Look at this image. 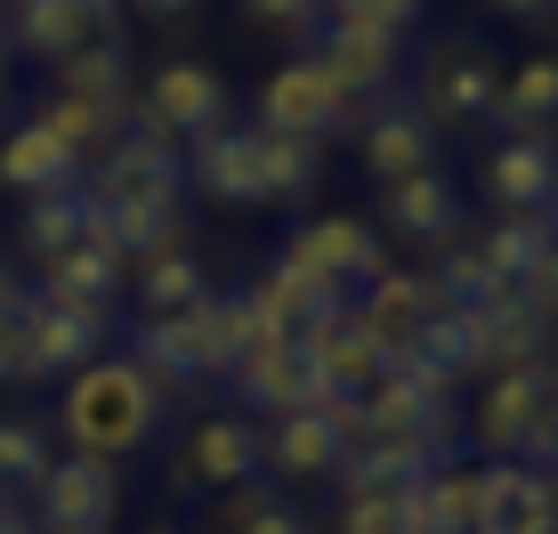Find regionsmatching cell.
<instances>
[{
    "label": "cell",
    "instance_id": "cell-18",
    "mask_svg": "<svg viewBox=\"0 0 558 534\" xmlns=\"http://www.w3.org/2000/svg\"><path fill=\"white\" fill-rule=\"evenodd\" d=\"M477 349L486 373H518V365H550V308L526 292H502L477 308Z\"/></svg>",
    "mask_w": 558,
    "mask_h": 534
},
{
    "label": "cell",
    "instance_id": "cell-7",
    "mask_svg": "<svg viewBox=\"0 0 558 534\" xmlns=\"http://www.w3.org/2000/svg\"><path fill=\"white\" fill-rule=\"evenodd\" d=\"M16 41L49 65L89 49H122V0H16Z\"/></svg>",
    "mask_w": 558,
    "mask_h": 534
},
{
    "label": "cell",
    "instance_id": "cell-6",
    "mask_svg": "<svg viewBox=\"0 0 558 534\" xmlns=\"http://www.w3.org/2000/svg\"><path fill=\"white\" fill-rule=\"evenodd\" d=\"M283 267H300V276H324L332 292H364L373 276H389V252H380V235L364 219H307L283 235Z\"/></svg>",
    "mask_w": 558,
    "mask_h": 534
},
{
    "label": "cell",
    "instance_id": "cell-22",
    "mask_svg": "<svg viewBox=\"0 0 558 534\" xmlns=\"http://www.w3.org/2000/svg\"><path fill=\"white\" fill-rule=\"evenodd\" d=\"M25 340H33V373H82L106 340V316L57 308V300H33L25 308Z\"/></svg>",
    "mask_w": 558,
    "mask_h": 534
},
{
    "label": "cell",
    "instance_id": "cell-10",
    "mask_svg": "<svg viewBox=\"0 0 558 534\" xmlns=\"http://www.w3.org/2000/svg\"><path fill=\"white\" fill-rule=\"evenodd\" d=\"M494 98H502V73H494L486 49L446 41V49L429 57V73H421V113H429L437 138L461 130V122H494Z\"/></svg>",
    "mask_w": 558,
    "mask_h": 534
},
{
    "label": "cell",
    "instance_id": "cell-32",
    "mask_svg": "<svg viewBox=\"0 0 558 534\" xmlns=\"http://www.w3.org/2000/svg\"><path fill=\"white\" fill-rule=\"evenodd\" d=\"M203 292H210L203 259H186V252H154V259H138V308H146V316H179V308H195Z\"/></svg>",
    "mask_w": 558,
    "mask_h": 534
},
{
    "label": "cell",
    "instance_id": "cell-19",
    "mask_svg": "<svg viewBox=\"0 0 558 534\" xmlns=\"http://www.w3.org/2000/svg\"><path fill=\"white\" fill-rule=\"evenodd\" d=\"M486 195L502 203V211H550L558 203V155L550 138H510L486 155Z\"/></svg>",
    "mask_w": 558,
    "mask_h": 534
},
{
    "label": "cell",
    "instance_id": "cell-4",
    "mask_svg": "<svg viewBox=\"0 0 558 534\" xmlns=\"http://www.w3.org/2000/svg\"><path fill=\"white\" fill-rule=\"evenodd\" d=\"M259 130L267 138H300V146H324V138H349L356 130V98L316 65V57H292L259 82Z\"/></svg>",
    "mask_w": 558,
    "mask_h": 534
},
{
    "label": "cell",
    "instance_id": "cell-35",
    "mask_svg": "<svg viewBox=\"0 0 558 534\" xmlns=\"http://www.w3.org/2000/svg\"><path fill=\"white\" fill-rule=\"evenodd\" d=\"M219 510H227L219 526H235V534H307V519L283 502V494H267L259 478L235 486V494H219Z\"/></svg>",
    "mask_w": 558,
    "mask_h": 534
},
{
    "label": "cell",
    "instance_id": "cell-34",
    "mask_svg": "<svg viewBox=\"0 0 558 534\" xmlns=\"http://www.w3.org/2000/svg\"><path fill=\"white\" fill-rule=\"evenodd\" d=\"M429 283H437V300H453V308H486V300H502V292H510V283L486 267V252H477V243H453L446 267H437Z\"/></svg>",
    "mask_w": 558,
    "mask_h": 534
},
{
    "label": "cell",
    "instance_id": "cell-48",
    "mask_svg": "<svg viewBox=\"0 0 558 534\" xmlns=\"http://www.w3.org/2000/svg\"><path fill=\"white\" fill-rule=\"evenodd\" d=\"M550 534H558V526H550Z\"/></svg>",
    "mask_w": 558,
    "mask_h": 534
},
{
    "label": "cell",
    "instance_id": "cell-41",
    "mask_svg": "<svg viewBox=\"0 0 558 534\" xmlns=\"http://www.w3.org/2000/svg\"><path fill=\"white\" fill-rule=\"evenodd\" d=\"M243 9H252L259 16V25H316V0H243Z\"/></svg>",
    "mask_w": 558,
    "mask_h": 534
},
{
    "label": "cell",
    "instance_id": "cell-36",
    "mask_svg": "<svg viewBox=\"0 0 558 534\" xmlns=\"http://www.w3.org/2000/svg\"><path fill=\"white\" fill-rule=\"evenodd\" d=\"M41 470H49L41 422H0V486H41Z\"/></svg>",
    "mask_w": 558,
    "mask_h": 534
},
{
    "label": "cell",
    "instance_id": "cell-45",
    "mask_svg": "<svg viewBox=\"0 0 558 534\" xmlns=\"http://www.w3.org/2000/svg\"><path fill=\"white\" fill-rule=\"evenodd\" d=\"M0 534H33V519H16V510L0 502Z\"/></svg>",
    "mask_w": 558,
    "mask_h": 534
},
{
    "label": "cell",
    "instance_id": "cell-25",
    "mask_svg": "<svg viewBox=\"0 0 558 534\" xmlns=\"http://www.w3.org/2000/svg\"><path fill=\"white\" fill-rule=\"evenodd\" d=\"M349 292H332L324 276H300V267H267V276L252 283V316H259V332H300V324H316L324 308H340Z\"/></svg>",
    "mask_w": 558,
    "mask_h": 534
},
{
    "label": "cell",
    "instance_id": "cell-23",
    "mask_svg": "<svg viewBox=\"0 0 558 534\" xmlns=\"http://www.w3.org/2000/svg\"><path fill=\"white\" fill-rule=\"evenodd\" d=\"M380 211H389L397 235L437 243V235H453V227H461V195H453V179H446V170H413V179L380 186Z\"/></svg>",
    "mask_w": 558,
    "mask_h": 534
},
{
    "label": "cell",
    "instance_id": "cell-2",
    "mask_svg": "<svg viewBox=\"0 0 558 534\" xmlns=\"http://www.w3.org/2000/svg\"><path fill=\"white\" fill-rule=\"evenodd\" d=\"M259 340L252 292H203L195 308L179 316H146L138 340H130V365L146 380H203V373H235V356Z\"/></svg>",
    "mask_w": 558,
    "mask_h": 534
},
{
    "label": "cell",
    "instance_id": "cell-24",
    "mask_svg": "<svg viewBox=\"0 0 558 534\" xmlns=\"http://www.w3.org/2000/svg\"><path fill=\"white\" fill-rule=\"evenodd\" d=\"M41 300L82 308V316H113V300H122V259L98 252V243H82V252H65V259L41 267Z\"/></svg>",
    "mask_w": 558,
    "mask_h": 534
},
{
    "label": "cell",
    "instance_id": "cell-31",
    "mask_svg": "<svg viewBox=\"0 0 558 534\" xmlns=\"http://www.w3.org/2000/svg\"><path fill=\"white\" fill-rule=\"evenodd\" d=\"M57 89L82 98V106H98L106 122L122 130V113H130V57L122 49H89V57H73V65H57Z\"/></svg>",
    "mask_w": 558,
    "mask_h": 534
},
{
    "label": "cell",
    "instance_id": "cell-33",
    "mask_svg": "<svg viewBox=\"0 0 558 534\" xmlns=\"http://www.w3.org/2000/svg\"><path fill=\"white\" fill-rule=\"evenodd\" d=\"M33 122H41V130H49V138H57V146H65V155H73V162H82V155H106V146H113V138H122V130H113V122H106V113H98V106H82V98H65V89H57V98H41V106H33Z\"/></svg>",
    "mask_w": 558,
    "mask_h": 534
},
{
    "label": "cell",
    "instance_id": "cell-5",
    "mask_svg": "<svg viewBox=\"0 0 558 534\" xmlns=\"http://www.w3.org/2000/svg\"><path fill=\"white\" fill-rule=\"evenodd\" d=\"M259 429L243 422V413H203L195 429L179 437V453H170V486L179 494H235L259 478Z\"/></svg>",
    "mask_w": 558,
    "mask_h": 534
},
{
    "label": "cell",
    "instance_id": "cell-28",
    "mask_svg": "<svg viewBox=\"0 0 558 534\" xmlns=\"http://www.w3.org/2000/svg\"><path fill=\"white\" fill-rule=\"evenodd\" d=\"M550 243H558L550 211H502V227H486V243H477V252H486V267H494V276H502L510 292H518V283H534V276H543Z\"/></svg>",
    "mask_w": 558,
    "mask_h": 534
},
{
    "label": "cell",
    "instance_id": "cell-40",
    "mask_svg": "<svg viewBox=\"0 0 558 534\" xmlns=\"http://www.w3.org/2000/svg\"><path fill=\"white\" fill-rule=\"evenodd\" d=\"M332 16H364V25H389V33H405L413 16H421V0H340Z\"/></svg>",
    "mask_w": 558,
    "mask_h": 534
},
{
    "label": "cell",
    "instance_id": "cell-12",
    "mask_svg": "<svg viewBox=\"0 0 558 534\" xmlns=\"http://www.w3.org/2000/svg\"><path fill=\"white\" fill-rule=\"evenodd\" d=\"M243 389V405H259V413H307V405H324V389H316V373H307V356H300V332H259L252 349L235 356V373H227Z\"/></svg>",
    "mask_w": 558,
    "mask_h": 534
},
{
    "label": "cell",
    "instance_id": "cell-13",
    "mask_svg": "<svg viewBox=\"0 0 558 534\" xmlns=\"http://www.w3.org/2000/svg\"><path fill=\"white\" fill-rule=\"evenodd\" d=\"M446 300H437V283L429 276H405V267H389V276H373L364 283V300H356V324L373 332V349L389 356V365H405L413 356V340H421V324H429Z\"/></svg>",
    "mask_w": 558,
    "mask_h": 534
},
{
    "label": "cell",
    "instance_id": "cell-44",
    "mask_svg": "<svg viewBox=\"0 0 558 534\" xmlns=\"http://www.w3.org/2000/svg\"><path fill=\"white\" fill-rule=\"evenodd\" d=\"M16 300H25V292H16V276H9V267H0V316H9Z\"/></svg>",
    "mask_w": 558,
    "mask_h": 534
},
{
    "label": "cell",
    "instance_id": "cell-47",
    "mask_svg": "<svg viewBox=\"0 0 558 534\" xmlns=\"http://www.w3.org/2000/svg\"><path fill=\"white\" fill-rule=\"evenodd\" d=\"M154 534H170V526H154Z\"/></svg>",
    "mask_w": 558,
    "mask_h": 534
},
{
    "label": "cell",
    "instance_id": "cell-46",
    "mask_svg": "<svg viewBox=\"0 0 558 534\" xmlns=\"http://www.w3.org/2000/svg\"><path fill=\"white\" fill-rule=\"evenodd\" d=\"M543 478H550V502H558V446H550V470H543Z\"/></svg>",
    "mask_w": 558,
    "mask_h": 534
},
{
    "label": "cell",
    "instance_id": "cell-38",
    "mask_svg": "<svg viewBox=\"0 0 558 534\" xmlns=\"http://www.w3.org/2000/svg\"><path fill=\"white\" fill-rule=\"evenodd\" d=\"M340 534H405V502H373V494H349V502H340Z\"/></svg>",
    "mask_w": 558,
    "mask_h": 534
},
{
    "label": "cell",
    "instance_id": "cell-17",
    "mask_svg": "<svg viewBox=\"0 0 558 534\" xmlns=\"http://www.w3.org/2000/svg\"><path fill=\"white\" fill-rule=\"evenodd\" d=\"M195 186L210 203H235V211L267 203V146H259V130H210V138H195Z\"/></svg>",
    "mask_w": 558,
    "mask_h": 534
},
{
    "label": "cell",
    "instance_id": "cell-39",
    "mask_svg": "<svg viewBox=\"0 0 558 534\" xmlns=\"http://www.w3.org/2000/svg\"><path fill=\"white\" fill-rule=\"evenodd\" d=\"M25 308H33V300H16V308L0 316V389H9V380H33V340H25Z\"/></svg>",
    "mask_w": 558,
    "mask_h": 534
},
{
    "label": "cell",
    "instance_id": "cell-26",
    "mask_svg": "<svg viewBox=\"0 0 558 534\" xmlns=\"http://www.w3.org/2000/svg\"><path fill=\"white\" fill-rule=\"evenodd\" d=\"M477 478H486V470L437 462L429 486L405 502V534H470V526H477Z\"/></svg>",
    "mask_w": 558,
    "mask_h": 534
},
{
    "label": "cell",
    "instance_id": "cell-8",
    "mask_svg": "<svg viewBox=\"0 0 558 534\" xmlns=\"http://www.w3.org/2000/svg\"><path fill=\"white\" fill-rule=\"evenodd\" d=\"M98 211H130V203H170L179 195V155H170V138H154V130H122V138L98 155L82 186Z\"/></svg>",
    "mask_w": 558,
    "mask_h": 534
},
{
    "label": "cell",
    "instance_id": "cell-14",
    "mask_svg": "<svg viewBox=\"0 0 558 534\" xmlns=\"http://www.w3.org/2000/svg\"><path fill=\"white\" fill-rule=\"evenodd\" d=\"M122 510V486H113V462H49L41 470V526L49 534H106V519Z\"/></svg>",
    "mask_w": 558,
    "mask_h": 534
},
{
    "label": "cell",
    "instance_id": "cell-3",
    "mask_svg": "<svg viewBox=\"0 0 558 534\" xmlns=\"http://www.w3.org/2000/svg\"><path fill=\"white\" fill-rule=\"evenodd\" d=\"M470 437L477 453H502V462H526V453L558 446V356L550 365H518V373H486L470 405Z\"/></svg>",
    "mask_w": 558,
    "mask_h": 534
},
{
    "label": "cell",
    "instance_id": "cell-42",
    "mask_svg": "<svg viewBox=\"0 0 558 534\" xmlns=\"http://www.w3.org/2000/svg\"><path fill=\"white\" fill-rule=\"evenodd\" d=\"M494 9H510V16H543V9H558V0H494Z\"/></svg>",
    "mask_w": 558,
    "mask_h": 534
},
{
    "label": "cell",
    "instance_id": "cell-15",
    "mask_svg": "<svg viewBox=\"0 0 558 534\" xmlns=\"http://www.w3.org/2000/svg\"><path fill=\"white\" fill-rule=\"evenodd\" d=\"M397 57H405V41H397L389 25H364V16H332L324 25V49H316V65L332 73L340 89L364 106V98H380V89L397 82Z\"/></svg>",
    "mask_w": 558,
    "mask_h": 534
},
{
    "label": "cell",
    "instance_id": "cell-30",
    "mask_svg": "<svg viewBox=\"0 0 558 534\" xmlns=\"http://www.w3.org/2000/svg\"><path fill=\"white\" fill-rule=\"evenodd\" d=\"M494 122L510 130V138H543L558 122V57H526V65L502 82V98H494Z\"/></svg>",
    "mask_w": 558,
    "mask_h": 534
},
{
    "label": "cell",
    "instance_id": "cell-21",
    "mask_svg": "<svg viewBox=\"0 0 558 534\" xmlns=\"http://www.w3.org/2000/svg\"><path fill=\"white\" fill-rule=\"evenodd\" d=\"M259 462L276 470V478H332L349 453H340V437H332V422H324L316 405L307 413H283L276 429H259Z\"/></svg>",
    "mask_w": 558,
    "mask_h": 534
},
{
    "label": "cell",
    "instance_id": "cell-1",
    "mask_svg": "<svg viewBox=\"0 0 558 534\" xmlns=\"http://www.w3.org/2000/svg\"><path fill=\"white\" fill-rule=\"evenodd\" d=\"M170 389L146 380L130 356H89L82 373H65V397H57V429L73 437V453L89 462H113V453L146 446L154 422H162Z\"/></svg>",
    "mask_w": 558,
    "mask_h": 534
},
{
    "label": "cell",
    "instance_id": "cell-20",
    "mask_svg": "<svg viewBox=\"0 0 558 534\" xmlns=\"http://www.w3.org/2000/svg\"><path fill=\"white\" fill-rule=\"evenodd\" d=\"M364 170H373L380 186L413 179V170H437V130L421 106H389L380 122H364Z\"/></svg>",
    "mask_w": 558,
    "mask_h": 534
},
{
    "label": "cell",
    "instance_id": "cell-11",
    "mask_svg": "<svg viewBox=\"0 0 558 534\" xmlns=\"http://www.w3.org/2000/svg\"><path fill=\"white\" fill-rule=\"evenodd\" d=\"M146 130L154 138H210V130H227V82L210 65H154L146 82Z\"/></svg>",
    "mask_w": 558,
    "mask_h": 534
},
{
    "label": "cell",
    "instance_id": "cell-43",
    "mask_svg": "<svg viewBox=\"0 0 558 534\" xmlns=\"http://www.w3.org/2000/svg\"><path fill=\"white\" fill-rule=\"evenodd\" d=\"M138 9H146V16H186L195 0H138Z\"/></svg>",
    "mask_w": 558,
    "mask_h": 534
},
{
    "label": "cell",
    "instance_id": "cell-16",
    "mask_svg": "<svg viewBox=\"0 0 558 534\" xmlns=\"http://www.w3.org/2000/svg\"><path fill=\"white\" fill-rule=\"evenodd\" d=\"M558 526V502H550V478L534 462H486L477 478V526L470 534H550Z\"/></svg>",
    "mask_w": 558,
    "mask_h": 534
},
{
    "label": "cell",
    "instance_id": "cell-27",
    "mask_svg": "<svg viewBox=\"0 0 558 534\" xmlns=\"http://www.w3.org/2000/svg\"><path fill=\"white\" fill-rule=\"evenodd\" d=\"M65 179H73V155L25 113V122L9 130V146H0V186H9V195H57Z\"/></svg>",
    "mask_w": 558,
    "mask_h": 534
},
{
    "label": "cell",
    "instance_id": "cell-37",
    "mask_svg": "<svg viewBox=\"0 0 558 534\" xmlns=\"http://www.w3.org/2000/svg\"><path fill=\"white\" fill-rule=\"evenodd\" d=\"M259 146H267V203H292L316 186V146H300V138H267L259 130Z\"/></svg>",
    "mask_w": 558,
    "mask_h": 534
},
{
    "label": "cell",
    "instance_id": "cell-9",
    "mask_svg": "<svg viewBox=\"0 0 558 534\" xmlns=\"http://www.w3.org/2000/svg\"><path fill=\"white\" fill-rule=\"evenodd\" d=\"M300 356H307V373H316L324 397H356V389H373V380L389 373V356H380L373 332L356 324V300H340V308H324L316 324H300Z\"/></svg>",
    "mask_w": 558,
    "mask_h": 534
},
{
    "label": "cell",
    "instance_id": "cell-29",
    "mask_svg": "<svg viewBox=\"0 0 558 534\" xmlns=\"http://www.w3.org/2000/svg\"><path fill=\"white\" fill-rule=\"evenodd\" d=\"M16 243H25L41 267L65 259V252H82V243H89V195H82V186L33 195V203H25V227H16Z\"/></svg>",
    "mask_w": 558,
    "mask_h": 534
}]
</instances>
